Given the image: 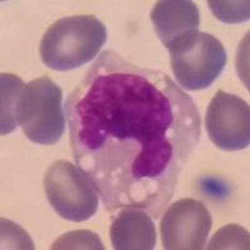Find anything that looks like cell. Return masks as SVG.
<instances>
[{
  "label": "cell",
  "instance_id": "13",
  "mask_svg": "<svg viewBox=\"0 0 250 250\" xmlns=\"http://www.w3.org/2000/svg\"><path fill=\"white\" fill-rule=\"evenodd\" d=\"M51 249H104L99 236L88 230L70 231L60 236Z\"/></svg>",
  "mask_w": 250,
  "mask_h": 250
},
{
  "label": "cell",
  "instance_id": "2",
  "mask_svg": "<svg viewBox=\"0 0 250 250\" xmlns=\"http://www.w3.org/2000/svg\"><path fill=\"white\" fill-rule=\"evenodd\" d=\"M106 42V28L95 15H71L51 24L39 45L42 62L68 71L95 59Z\"/></svg>",
  "mask_w": 250,
  "mask_h": 250
},
{
  "label": "cell",
  "instance_id": "10",
  "mask_svg": "<svg viewBox=\"0 0 250 250\" xmlns=\"http://www.w3.org/2000/svg\"><path fill=\"white\" fill-rule=\"evenodd\" d=\"M24 88L23 80L14 74H1V135L12 133L18 125L17 106Z\"/></svg>",
  "mask_w": 250,
  "mask_h": 250
},
{
  "label": "cell",
  "instance_id": "1",
  "mask_svg": "<svg viewBox=\"0 0 250 250\" xmlns=\"http://www.w3.org/2000/svg\"><path fill=\"white\" fill-rule=\"evenodd\" d=\"M74 160L109 213H164L202 134L195 102L158 69L114 50L95 59L65 102Z\"/></svg>",
  "mask_w": 250,
  "mask_h": 250
},
{
  "label": "cell",
  "instance_id": "12",
  "mask_svg": "<svg viewBox=\"0 0 250 250\" xmlns=\"http://www.w3.org/2000/svg\"><path fill=\"white\" fill-rule=\"evenodd\" d=\"M213 14L224 23H243L249 19V1H208Z\"/></svg>",
  "mask_w": 250,
  "mask_h": 250
},
{
  "label": "cell",
  "instance_id": "6",
  "mask_svg": "<svg viewBox=\"0 0 250 250\" xmlns=\"http://www.w3.org/2000/svg\"><path fill=\"white\" fill-rule=\"evenodd\" d=\"M213 219L208 208L193 198L176 200L165 210L160 223L163 248L167 250H202Z\"/></svg>",
  "mask_w": 250,
  "mask_h": 250
},
{
  "label": "cell",
  "instance_id": "4",
  "mask_svg": "<svg viewBox=\"0 0 250 250\" xmlns=\"http://www.w3.org/2000/svg\"><path fill=\"white\" fill-rule=\"evenodd\" d=\"M176 82L187 90H202L218 79L227 65L223 44L204 31L183 38L168 49Z\"/></svg>",
  "mask_w": 250,
  "mask_h": 250
},
{
  "label": "cell",
  "instance_id": "11",
  "mask_svg": "<svg viewBox=\"0 0 250 250\" xmlns=\"http://www.w3.org/2000/svg\"><path fill=\"white\" fill-rule=\"evenodd\" d=\"M208 249H249V234L239 225L229 224L216 231Z\"/></svg>",
  "mask_w": 250,
  "mask_h": 250
},
{
  "label": "cell",
  "instance_id": "7",
  "mask_svg": "<svg viewBox=\"0 0 250 250\" xmlns=\"http://www.w3.org/2000/svg\"><path fill=\"white\" fill-rule=\"evenodd\" d=\"M211 143L225 151L243 150L250 143V108L235 94L218 90L205 115Z\"/></svg>",
  "mask_w": 250,
  "mask_h": 250
},
{
  "label": "cell",
  "instance_id": "8",
  "mask_svg": "<svg viewBox=\"0 0 250 250\" xmlns=\"http://www.w3.org/2000/svg\"><path fill=\"white\" fill-rule=\"evenodd\" d=\"M156 35L167 49L198 31L199 9L190 0H159L150 13Z\"/></svg>",
  "mask_w": 250,
  "mask_h": 250
},
{
  "label": "cell",
  "instance_id": "9",
  "mask_svg": "<svg viewBox=\"0 0 250 250\" xmlns=\"http://www.w3.org/2000/svg\"><path fill=\"white\" fill-rule=\"evenodd\" d=\"M110 240L118 250H151L156 243V230L148 211L128 208L119 210L110 227Z\"/></svg>",
  "mask_w": 250,
  "mask_h": 250
},
{
  "label": "cell",
  "instance_id": "3",
  "mask_svg": "<svg viewBox=\"0 0 250 250\" xmlns=\"http://www.w3.org/2000/svg\"><path fill=\"white\" fill-rule=\"evenodd\" d=\"M17 120L30 142L57 144L65 131L62 89L48 77L31 80L20 94Z\"/></svg>",
  "mask_w": 250,
  "mask_h": 250
},
{
  "label": "cell",
  "instance_id": "5",
  "mask_svg": "<svg viewBox=\"0 0 250 250\" xmlns=\"http://www.w3.org/2000/svg\"><path fill=\"white\" fill-rule=\"evenodd\" d=\"M44 190L58 215L69 222H85L98 210L99 194L79 167L59 159L44 175Z\"/></svg>",
  "mask_w": 250,
  "mask_h": 250
}]
</instances>
